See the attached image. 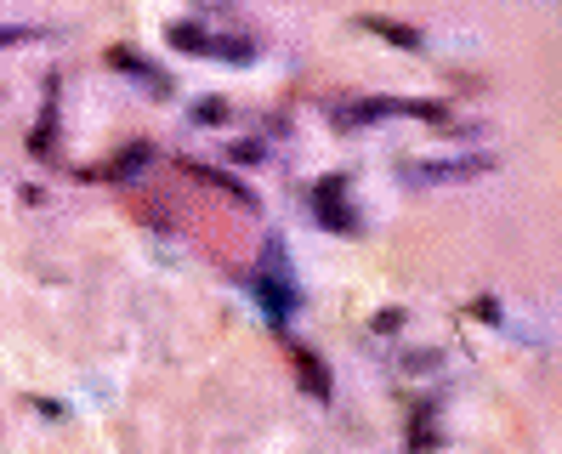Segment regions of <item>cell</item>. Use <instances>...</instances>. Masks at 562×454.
I'll return each instance as SVG.
<instances>
[{"mask_svg":"<svg viewBox=\"0 0 562 454\" xmlns=\"http://www.w3.org/2000/svg\"><path fill=\"white\" fill-rule=\"evenodd\" d=\"M313 205H318V216H324V227H335V233H352V210H347V199H341V182H318V193H313Z\"/></svg>","mask_w":562,"mask_h":454,"instance_id":"obj_1","label":"cell"},{"mask_svg":"<svg viewBox=\"0 0 562 454\" xmlns=\"http://www.w3.org/2000/svg\"><path fill=\"white\" fill-rule=\"evenodd\" d=\"M364 29H375L381 40H392V46H404V52H421V35H415L409 23H392V18H364Z\"/></svg>","mask_w":562,"mask_h":454,"instance_id":"obj_2","label":"cell"},{"mask_svg":"<svg viewBox=\"0 0 562 454\" xmlns=\"http://www.w3.org/2000/svg\"><path fill=\"white\" fill-rule=\"evenodd\" d=\"M296 375H301V386H307L313 398H330V375L318 369V358H313V352H296Z\"/></svg>","mask_w":562,"mask_h":454,"instance_id":"obj_3","label":"cell"},{"mask_svg":"<svg viewBox=\"0 0 562 454\" xmlns=\"http://www.w3.org/2000/svg\"><path fill=\"white\" fill-rule=\"evenodd\" d=\"M171 40L182 46V52H211V35H205V29H194V23H176Z\"/></svg>","mask_w":562,"mask_h":454,"instance_id":"obj_4","label":"cell"},{"mask_svg":"<svg viewBox=\"0 0 562 454\" xmlns=\"http://www.w3.org/2000/svg\"><path fill=\"white\" fill-rule=\"evenodd\" d=\"M216 57H228V63H250L256 57V46H245V40H211Z\"/></svg>","mask_w":562,"mask_h":454,"instance_id":"obj_5","label":"cell"}]
</instances>
